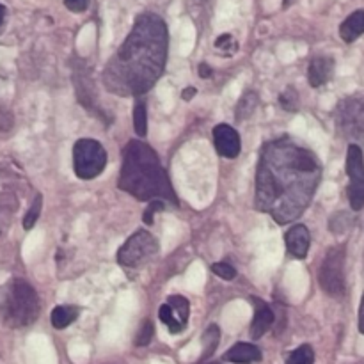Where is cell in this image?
Listing matches in <instances>:
<instances>
[{
  "label": "cell",
  "mask_w": 364,
  "mask_h": 364,
  "mask_svg": "<svg viewBox=\"0 0 364 364\" xmlns=\"http://www.w3.org/2000/svg\"><path fill=\"white\" fill-rule=\"evenodd\" d=\"M213 144L217 153L224 159H237L242 151L240 134L230 124H217L213 128Z\"/></svg>",
  "instance_id": "cell-12"
},
{
  "label": "cell",
  "mask_w": 364,
  "mask_h": 364,
  "mask_svg": "<svg viewBox=\"0 0 364 364\" xmlns=\"http://www.w3.org/2000/svg\"><path fill=\"white\" fill-rule=\"evenodd\" d=\"M212 272L224 281H233L235 277H237V270H235V267L230 265V263H226V262L213 263Z\"/></svg>",
  "instance_id": "cell-27"
},
{
  "label": "cell",
  "mask_w": 364,
  "mask_h": 364,
  "mask_svg": "<svg viewBox=\"0 0 364 364\" xmlns=\"http://www.w3.org/2000/svg\"><path fill=\"white\" fill-rule=\"evenodd\" d=\"M215 48L220 50V52H224L226 55H233V53L238 50V43L235 41L231 34H223L215 39Z\"/></svg>",
  "instance_id": "cell-26"
},
{
  "label": "cell",
  "mask_w": 364,
  "mask_h": 364,
  "mask_svg": "<svg viewBox=\"0 0 364 364\" xmlns=\"http://www.w3.org/2000/svg\"><path fill=\"white\" fill-rule=\"evenodd\" d=\"M78 315H80V309L77 306H57L50 315V322H52L53 329L60 331L70 327L78 318Z\"/></svg>",
  "instance_id": "cell-18"
},
{
  "label": "cell",
  "mask_w": 364,
  "mask_h": 364,
  "mask_svg": "<svg viewBox=\"0 0 364 364\" xmlns=\"http://www.w3.org/2000/svg\"><path fill=\"white\" fill-rule=\"evenodd\" d=\"M39 297L23 279H11L0 287V320L11 329L32 326L38 320Z\"/></svg>",
  "instance_id": "cell-4"
},
{
  "label": "cell",
  "mask_w": 364,
  "mask_h": 364,
  "mask_svg": "<svg viewBox=\"0 0 364 364\" xmlns=\"http://www.w3.org/2000/svg\"><path fill=\"white\" fill-rule=\"evenodd\" d=\"M107 166V151L95 139H78L73 146V169L80 180H95Z\"/></svg>",
  "instance_id": "cell-5"
},
{
  "label": "cell",
  "mask_w": 364,
  "mask_h": 364,
  "mask_svg": "<svg viewBox=\"0 0 364 364\" xmlns=\"http://www.w3.org/2000/svg\"><path fill=\"white\" fill-rule=\"evenodd\" d=\"M196 95H198V89L196 87H185L183 91H181V98H183L185 102H191Z\"/></svg>",
  "instance_id": "cell-33"
},
{
  "label": "cell",
  "mask_w": 364,
  "mask_h": 364,
  "mask_svg": "<svg viewBox=\"0 0 364 364\" xmlns=\"http://www.w3.org/2000/svg\"><path fill=\"white\" fill-rule=\"evenodd\" d=\"M364 34V11H354L343 23L340 25V36L345 43H354Z\"/></svg>",
  "instance_id": "cell-17"
},
{
  "label": "cell",
  "mask_w": 364,
  "mask_h": 364,
  "mask_svg": "<svg viewBox=\"0 0 364 364\" xmlns=\"http://www.w3.org/2000/svg\"><path fill=\"white\" fill-rule=\"evenodd\" d=\"M73 80H75V91H77L80 105H84L89 112L100 114L98 98H96V91H95V82H92L91 71H89L87 64H85L84 60H75Z\"/></svg>",
  "instance_id": "cell-11"
},
{
  "label": "cell",
  "mask_w": 364,
  "mask_h": 364,
  "mask_svg": "<svg viewBox=\"0 0 364 364\" xmlns=\"http://www.w3.org/2000/svg\"><path fill=\"white\" fill-rule=\"evenodd\" d=\"M258 102L259 98L255 91H245L237 102V107H235V119L240 123V121H245L247 117H251L255 114L256 107H258Z\"/></svg>",
  "instance_id": "cell-19"
},
{
  "label": "cell",
  "mask_w": 364,
  "mask_h": 364,
  "mask_svg": "<svg viewBox=\"0 0 364 364\" xmlns=\"http://www.w3.org/2000/svg\"><path fill=\"white\" fill-rule=\"evenodd\" d=\"M117 185L121 191L128 192L139 201L167 199L173 205H178L176 194L159 155L141 141L128 142L123 149V166Z\"/></svg>",
  "instance_id": "cell-3"
},
{
  "label": "cell",
  "mask_w": 364,
  "mask_h": 364,
  "mask_svg": "<svg viewBox=\"0 0 364 364\" xmlns=\"http://www.w3.org/2000/svg\"><path fill=\"white\" fill-rule=\"evenodd\" d=\"M334 73V59L327 55H318L309 63L308 66V80L311 87H320L327 84L333 78Z\"/></svg>",
  "instance_id": "cell-15"
},
{
  "label": "cell",
  "mask_w": 364,
  "mask_h": 364,
  "mask_svg": "<svg viewBox=\"0 0 364 364\" xmlns=\"http://www.w3.org/2000/svg\"><path fill=\"white\" fill-rule=\"evenodd\" d=\"M318 283L331 297H343L345 284V245H338L327 251L318 270Z\"/></svg>",
  "instance_id": "cell-7"
},
{
  "label": "cell",
  "mask_w": 364,
  "mask_h": 364,
  "mask_svg": "<svg viewBox=\"0 0 364 364\" xmlns=\"http://www.w3.org/2000/svg\"><path fill=\"white\" fill-rule=\"evenodd\" d=\"M279 103L287 112H297L299 110V92L295 87H287L279 95Z\"/></svg>",
  "instance_id": "cell-23"
},
{
  "label": "cell",
  "mask_w": 364,
  "mask_h": 364,
  "mask_svg": "<svg viewBox=\"0 0 364 364\" xmlns=\"http://www.w3.org/2000/svg\"><path fill=\"white\" fill-rule=\"evenodd\" d=\"M287 240V251L291 258L304 259L308 256L309 245H311V235L304 224H295L284 235Z\"/></svg>",
  "instance_id": "cell-13"
},
{
  "label": "cell",
  "mask_w": 364,
  "mask_h": 364,
  "mask_svg": "<svg viewBox=\"0 0 364 364\" xmlns=\"http://www.w3.org/2000/svg\"><path fill=\"white\" fill-rule=\"evenodd\" d=\"M153 334H155V327H153L151 320H144L142 326L139 327L137 336H135V345L137 347H148L153 340Z\"/></svg>",
  "instance_id": "cell-25"
},
{
  "label": "cell",
  "mask_w": 364,
  "mask_h": 364,
  "mask_svg": "<svg viewBox=\"0 0 364 364\" xmlns=\"http://www.w3.org/2000/svg\"><path fill=\"white\" fill-rule=\"evenodd\" d=\"M13 127V114L7 109H0V130L7 132Z\"/></svg>",
  "instance_id": "cell-30"
},
{
  "label": "cell",
  "mask_w": 364,
  "mask_h": 364,
  "mask_svg": "<svg viewBox=\"0 0 364 364\" xmlns=\"http://www.w3.org/2000/svg\"><path fill=\"white\" fill-rule=\"evenodd\" d=\"M262 350L252 343H237L224 354V361L233 364H251L262 361Z\"/></svg>",
  "instance_id": "cell-16"
},
{
  "label": "cell",
  "mask_w": 364,
  "mask_h": 364,
  "mask_svg": "<svg viewBox=\"0 0 364 364\" xmlns=\"http://www.w3.org/2000/svg\"><path fill=\"white\" fill-rule=\"evenodd\" d=\"M287 364H315V350L311 345H301L288 355Z\"/></svg>",
  "instance_id": "cell-22"
},
{
  "label": "cell",
  "mask_w": 364,
  "mask_h": 364,
  "mask_svg": "<svg viewBox=\"0 0 364 364\" xmlns=\"http://www.w3.org/2000/svg\"><path fill=\"white\" fill-rule=\"evenodd\" d=\"M347 174L348 183L347 196L350 208L354 212L364 208V156L358 144H350L347 149Z\"/></svg>",
  "instance_id": "cell-8"
},
{
  "label": "cell",
  "mask_w": 364,
  "mask_h": 364,
  "mask_svg": "<svg viewBox=\"0 0 364 364\" xmlns=\"http://www.w3.org/2000/svg\"><path fill=\"white\" fill-rule=\"evenodd\" d=\"M188 315H191V304L181 295H171L164 306L159 309V318L162 320L171 331V334L183 333L187 329Z\"/></svg>",
  "instance_id": "cell-10"
},
{
  "label": "cell",
  "mask_w": 364,
  "mask_h": 364,
  "mask_svg": "<svg viewBox=\"0 0 364 364\" xmlns=\"http://www.w3.org/2000/svg\"><path fill=\"white\" fill-rule=\"evenodd\" d=\"M41 208H43V196L38 194L36 196L34 203L31 205V208H28L27 215L23 217V230H32L34 228V224L38 223L39 219V213H41Z\"/></svg>",
  "instance_id": "cell-24"
},
{
  "label": "cell",
  "mask_w": 364,
  "mask_h": 364,
  "mask_svg": "<svg viewBox=\"0 0 364 364\" xmlns=\"http://www.w3.org/2000/svg\"><path fill=\"white\" fill-rule=\"evenodd\" d=\"M169 34L159 14L135 18L130 34L103 71L107 89L119 96H142L162 75L167 60Z\"/></svg>",
  "instance_id": "cell-2"
},
{
  "label": "cell",
  "mask_w": 364,
  "mask_h": 364,
  "mask_svg": "<svg viewBox=\"0 0 364 364\" xmlns=\"http://www.w3.org/2000/svg\"><path fill=\"white\" fill-rule=\"evenodd\" d=\"M358 327H359V333L364 334V294H363V299H361V306H359Z\"/></svg>",
  "instance_id": "cell-31"
},
{
  "label": "cell",
  "mask_w": 364,
  "mask_h": 364,
  "mask_svg": "<svg viewBox=\"0 0 364 364\" xmlns=\"http://www.w3.org/2000/svg\"><path fill=\"white\" fill-rule=\"evenodd\" d=\"M322 180L315 153L288 137L263 146L256 171L255 206L277 224H288L306 212Z\"/></svg>",
  "instance_id": "cell-1"
},
{
  "label": "cell",
  "mask_w": 364,
  "mask_h": 364,
  "mask_svg": "<svg viewBox=\"0 0 364 364\" xmlns=\"http://www.w3.org/2000/svg\"><path fill=\"white\" fill-rule=\"evenodd\" d=\"M336 110V119L341 130L350 137L364 141V100H343Z\"/></svg>",
  "instance_id": "cell-9"
},
{
  "label": "cell",
  "mask_w": 364,
  "mask_h": 364,
  "mask_svg": "<svg viewBox=\"0 0 364 364\" xmlns=\"http://www.w3.org/2000/svg\"><path fill=\"white\" fill-rule=\"evenodd\" d=\"M64 6H66L71 13H84L89 7V0H64Z\"/></svg>",
  "instance_id": "cell-29"
},
{
  "label": "cell",
  "mask_w": 364,
  "mask_h": 364,
  "mask_svg": "<svg viewBox=\"0 0 364 364\" xmlns=\"http://www.w3.org/2000/svg\"><path fill=\"white\" fill-rule=\"evenodd\" d=\"M291 2H294V0H284V7H288V6H290Z\"/></svg>",
  "instance_id": "cell-35"
},
{
  "label": "cell",
  "mask_w": 364,
  "mask_h": 364,
  "mask_svg": "<svg viewBox=\"0 0 364 364\" xmlns=\"http://www.w3.org/2000/svg\"><path fill=\"white\" fill-rule=\"evenodd\" d=\"M198 73L201 78H210L212 77V68H210L206 63H201L198 68Z\"/></svg>",
  "instance_id": "cell-32"
},
{
  "label": "cell",
  "mask_w": 364,
  "mask_h": 364,
  "mask_svg": "<svg viewBox=\"0 0 364 364\" xmlns=\"http://www.w3.org/2000/svg\"><path fill=\"white\" fill-rule=\"evenodd\" d=\"M251 302H255L256 313L255 318H252L251 329H249V334H251L252 340H259L267 334V331L272 329L274 322H276V315L270 309V306L267 304L265 301L258 297H251Z\"/></svg>",
  "instance_id": "cell-14"
},
{
  "label": "cell",
  "mask_w": 364,
  "mask_h": 364,
  "mask_svg": "<svg viewBox=\"0 0 364 364\" xmlns=\"http://www.w3.org/2000/svg\"><path fill=\"white\" fill-rule=\"evenodd\" d=\"M134 128H135V134L139 137H146L148 134V110H146V100L144 98H139L135 100V105H134Z\"/></svg>",
  "instance_id": "cell-20"
},
{
  "label": "cell",
  "mask_w": 364,
  "mask_h": 364,
  "mask_svg": "<svg viewBox=\"0 0 364 364\" xmlns=\"http://www.w3.org/2000/svg\"><path fill=\"white\" fill-rule=\"evenodd\" d=\"M159 242L148 231L141 230L132 235L117 251V263L127 269H139L159 255Z\"/></svg>",
  "instance_id": "cell-6"
},
{
  "label": "cell",
  "mask_w": 364,
  "mask_h": 364,
  "mask_svg": "<svg viewBox=\"0 0 364 364\" xmlns=\"http://www.w3.org/2000/svg\"><path fill=\"white\" fill-rule=\"evenodd\" d=\"M4 21H6V7L0 4V32H2L4 28Z\"/></svg>",
  "instance_id": "cell-34"
},
{
  "label": "cell",
  "mask_w": 364,
  "mask_h": 364,
  "mask_svg": "<svg viewBox=\"0 0 364 364\" xmlns=\"http://www.w3.org/2000/svg\"><path fill=\"white\" fill-rule=\"evenodd\" d=\"M164 210H166V201H164V199H151L149 206L146 208L144 215H142V219H144V224L151 226L153 219H155L156 213L164 212Z\"/></svg>",
  "instance_id": "cell-28"
},
{
  "label": "cell",
  "mask_w": 364,
  "mask_h": 364,
  "mask_svg": "<svg viewBox=\"0 0 364 364\" xmlns=\"http://www.w3.org/2000/svg\"><path fill=\"white\" fill-rule=\"evenodd\" d=\"M210 364H219V363H210Z\"/></svg>",
  "instance_id": "cell-36"
},
{
  "label": "cell",
  "mask_w": 364,
  "mask_h": 364,
  "mask_svg": "<svg viewBox=\"0 0 364 364\" xmlns=\"http://www.w3.org/2000/svg\"><path fill=\"white\" fill-rule=\"evenodd\" d=\"M220 341V331L217 326H210L208 329L205 331V334H203L201 338V343H203V354H201V361H205V359L212 358L213 352H215L217 345H219Z\"/></svg>",
  "instance_id": "cell-21"
}]
</instances>
